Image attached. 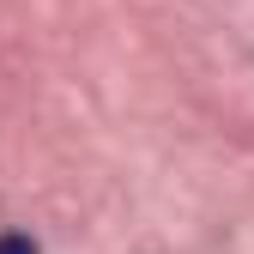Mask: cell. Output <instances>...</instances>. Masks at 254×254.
<instances>
[{
	"instance_id": "1",
	"label": "cell",
	"mask_w": 254,
	"mask_h": 254,
	"mask_svg": "<svg viewBox=\"0 0 254 254\" xmlns=\"http://www.w3.org/2000/svg\"><path fill=\"white\" fill-rule=\"evenodd\" d=\"M0 254H37V242L18 236V230H6V236H0Z\"/></svg>"
}]
</instances>
